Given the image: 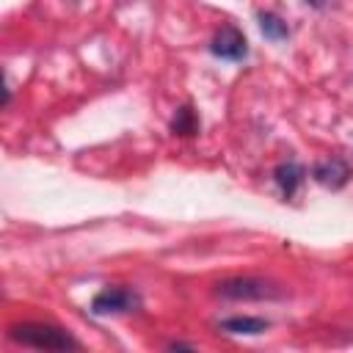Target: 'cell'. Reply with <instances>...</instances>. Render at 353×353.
Here are the masks:
<instances>
[{
	"instance_id": "obj_1",
	"label": "cell",
	"mask_w": 353,
	"mask_h": 353,
	"mask_svg": "<svg viewBox=\"0 0 353 353\" xmlns=\"http://www.w3.org/2000/svg\"><path fill=\"white\" fill-rule=\"evenodd\" d=\"M8 339L25 345V347H39V350H77L80 342L50 323H19L8 328Z\"/></svg>"
},
{
	"instance_id": "obj_2",
	"label": "cell",
	"mask_w": 353,
	"mask_h": 353,
	"mask_svg": "<svg viewBox=\"0 0 353 353\" xmlns=\"http://www.w3.org/2000/svg\"><path fill=\"white\" fill-rule=\"evenodd\" d=\"M218 295L221 298H229V301H273V298H281V290L262 281V279H251V276H243V279H226L218 284Z\"/></svg>"
},
{
	"instance_id": "obj_3",
	"label": "cell",
	"mask_w": 353,
	"mask_h": 353,
	"mask_svg": "<svg viewBox=\"0 0 353 353\" xmlns=\"http://www.w3.org/2000/svg\"><path fill=\"white\" fill-rule=\"evenodd\" d=\"M141 306V295L130 287H105L102 292L94 295L91 301V314L105 317V314H130Z\"/></svg>"
},
{
	"instance_id": "obj_4",
	"label": "cell",
	"mask_w": 353,
	"mask_h": 353,
	"mask_svg": "<svg viewBox=\"0 0 353 353\" xmlns=\"http://www.w3.org/2000/svg\"><path fill=\"white\" fill-rule=\"evenodd\" d=\"M210 52L215 58H223V61H243L248 55V41L234 25H221L212 36Z\"/></svg>"
},
{
	"instance_id": "obj_5",
	"label": "cell",
	"mask_w": 353,
	"mask_h": 353,
	"mask_svg": "<svg viewBox=\"0 0 353 353\" xmlns=\"http://www.w3.org/2000/svg\"><path fill=\"white\" fill-rule=\"evenodd\" d=\"M312 176H314V182H320L323 188L339 190V188H345L347 179H350V165H347L342 157H328V160H320V163L312 168Z\"/></svg>"
},
{
	"instance_id": "obj_6",
	"label": "cell",
	"mask_w": 353,
	"mask_h": 353,
	"mask_svg": "<svg viewBox=\"0 0 353 353\" xmlns=\"http://www.w3.org/2000/svg\"><path fill=\"white\" fill-rule=\"evenodd\" d=\"M273 176H276V185L281 188V196L284 199H292L295 190H298V185L303 182V165H298L295 160H287V163H281L273 171Z\"/></svg>"
},
{
	"instance_id": "obj_7",
	"label": "cell",
	"mask_w": 353,
	"mask_h": 353,
	"mask_svg": "<svg viewBox=\"0 0 353 353\" xmlns=\"http://www.w3.org/2000/svg\"><path fill=\"white\" fill-rule=\"evenodd\" d=\"M259 30L270 41H284L290 36V25L273 11H259Z\"/></svg>"
},
{
	"instance_id": "obj_8",
	"label": "cell",
	"mask_w": 353,
	"mask_h": 353,
	"mask_svg": "<svg viewBox=\"0 0 353 353\" xmlns=\"http://www.w3.org/2000/svg\"><path fill=\"white\" fill-rule=\"evenodd\" d=\"M268 325L270 323L262 320V317H229V320L221 323L223 331H229V334H248V336H256V334L268 331Z\"/></svg>"
},
{
	"instance_id": "obj_9",
	"label": "cell",
	"mask_w": 353,
	"mask_h": 353,
	"mask_svg": "<svg viewBox=\"0 0 353 353\" xmlns=\"http://www.w3.org/2000/svg\"><path fill=\"white\" fill-rule=\"evenodd\" d=\"M199 130V119H196V113H193V108H179L176 110V116H174V121H171V132L174 135H193Z\"/></svg>"
},
{
	"instance_id": "obj_10",
	"label": "cell",
	"mask_w": 353,
	"mask_h": 353,
	"mask_svg": "<svg viewBox=\"0 0 353 353\" xmlns=\"http://www.w3.org/2000/svg\"><path fill=\"white\" fill-rule=\"evenodd\" d=\"M306 3H312V6H314V8H320V6H323V3H325V0H306Z\"/></svg>"
}]
</instances>
